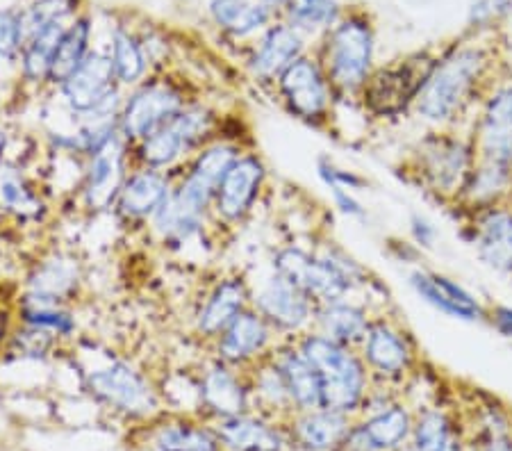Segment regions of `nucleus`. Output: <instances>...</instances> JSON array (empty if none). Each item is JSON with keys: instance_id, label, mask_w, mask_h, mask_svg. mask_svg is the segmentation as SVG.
Wrapping results in <instances>:
<instances>
[{"instance_id": "obj_45", "label": "nucleus", "mask_w": 512, "mask_h": 451, "mask_svg": "<svg viewBox=\"0 0 512 451\" xmlns=\"http://www.w3.org/2000/svg\"><path fill=\"white\" fill-rule=\"evenodd\" d=\"M328 192H330V196H333L335 208L340 210L344 217H349V219H365L367 217L365 205L360 203L355 192H349V190H328Z\"/></svg>"}, {"instance_id": "obj_31", "label": "nucleus", "mask_w": 512, "mask_h": 451, "mask_svg": "<svg viewBox=\"0 0 512 451\" xmlns=\"http://www.w3.org/2000/svg\"><path fill=\"white\" fill-rule=\"evenodd\" d=\"M371 317H374V310L367 303L355 299L326 303V306H317L312 331L321 333L324 338L337 344H344V347L358 349L362 338H365Z\"/></svg>"}, {"instance_id": "obj_22", "label": "nucleus", "mask_w": 512, "mask_h": 451, "mask_svg": "<svg viewBox=\"0 0 512 451\" xmlns=\"http://www.w3.org/2000/svg\"><path fill=\"white\" fill-rule=\"evenodd\" d=\"M119 87L110 55L92 51L76 73L57 87V92H60L64 108L71 112L73 119H78L82 114L92 112L105 96H110Z\"/></svg>"}, {"instance_id": "obj_48", "label": "nucleus", "mask_w": 512, "mask_h": 451, "mask_svg": "<svg viewBox=\"0 0 512 451\" xmlns=\"http://www.w3.org/2000/svg\"><path fill=\"white\" fill-rule=\"evenodd\" d=\"M12 319H14L12 310H10V308H3V306H0V349H3L5 344L10 342V338H12V333H14V328H12Z\"/></svg>"}, {"instance_id": "obj_3", "label": "nucleus", "mask_w": 512, "mask_h": 451, "mask_svg": "<svg viewBox=\"0 0 512 451\" xmlns=\"http://www.w3.org/2000/svg\"><path fill=\"white\" fill-rule=\"evenodd\" d=\"M271 272L301 287L317 306L351 299L358 287L369 283L367 269L333 244L321 251L283 246L271 256Z\"/></svg>"}, {"instance_id": "obj_43", "label": "nucleus", "mask_w": 512, "mask_h": 451, "mask_svg": "<svg viewBox=\"0 0 512 451\" xmlns=\"http://www.w3.org/2000/svg\"><path fill=\"white\" fill-rule=\"evenodd\" d=\"M26 44V26H23V16L0 10V57L14 60L23 51Z\"/></svg>"}, {"instance_id": "obj_44", "label": "nucleus", "mask_w": 512, "mask_h": 451, "mask_svg": "<svg viewBox=\"0 0 512 451\" xmlns=\"http://www.w3.org/2000/svg\"><path fill=\"white\" fill-rule=\"evenodd\" d=\"M512 12V0H478L472 7V14H469V21L474 26H487L499 16Z\"/></svg>"}, {"instance_id": "obj_5", "label": "nucleus", "mask_w": 512, "mask_h": 451, "mask_svg": "<svg viewBox=\"0 0 512 451\" xmlns=\"http://www.w3.org/2000/svg\"><path fill=\"white\" fill-rule=\"evenodd\" d=\"M294 342L317 369L321 381V408L351 415L365 406L371 374L358 349L337 344L317 331L303 333L294 338Z\"/></svg>"}, {"instance_id": "obj_17", "label": "nucleus", "mask_w": 512, "mask_h": 451, "mask_svg": "<svg viewBox=\"0 0 512 451\" xmlns=\"http://www.w3.org/2000/svg\"><path fill=\"white\" fill-rule=\"evenodd\" d=\"M253 306V287L244 274H226L214 281L203 294L194 313V333L198 340L210 344L219 338L235 319Z\"/></svg>"}, {"instance_id": "obj_35", "label": "nucleus", "mask_w": 512, "mask_h": 451, "mask_svg": "<svg viewBox=\"0 0 512 451\" xmlns=\"http://www.w3.org/2000/svg\"><path fill=\"white\" fill-rule=\"evenodd\" d=\"M64 30V23H51V26L39 28L26 37V44H23L21 51V73L32 85H48L53 57L57 46H60Z\"/></svg>"}, {"instance_id": "obj_33", "label": "nucleus", "mask_w": 512, "mask_h": 451, "mask_svg": "<svg viewBox=\"0 0 512 451\" xmlns=\"http://www.w3.org/2000/svg\"><path fill=\"white\" fill-rule=\"evenodd\" d=\"M16 319L23 326L39 328V331L55 335L60 342L69 340L78 333V319L73 306L39 297V294L23 292L19 308H16Z\"/></svg>"}, {"instance_id": "obj_49", "label": "nucleus", "mask_w": 512, "mask_h": 451, "mask_svg": "<svg viewBox=\"0 0 512 451\" xmlns=\"http://www.w3.org/2000/svg\"><path fill=\"white\" fill-rule=\"evenodd\" d=\"M483 451H512V442L503 436H492Z\"/></svg>"}, {"instance_id": "obj_9", "label": "nucleus", "mask_w": 512, "mask_h": 451, "mask_svg": "<svg viewBox=\"0 0 512 451\" xmlns=\"http://www.w3.org/2000/svg\"><path fill=\"white\" fill-rule=\"evenodd\" d=\"M194 101L198 98H192L185 85L167 76H151L142 80L123 96L119 117L121 139L128 146L142 142L144 137L153 135L155 130L176 119Z\"/></svg>"}, {"instance_id": "obj_11", "label": "nucleus", "mask_w": 512, "mask_h": 451, "mask_svg": "<svg viewBox=\"0 0 512 451\" xmlns=\"http://www.w3.org/2000/svg\"><path fill=\"white\" fill-rule=\"evenodd\" d=\"M358 354L365 360L371 379L403 381L417 365V349L410 333L387 313H374Z\"/></svg>"}, {"instance_id": "obj_15", "label": "nucleus", "mask_w": 512, "mask_h": 451, "mask_svg": "<svg viewBox=\"0 0 512 451\" xmlns=\"http://www.w3.org/2000/svg\"><path fill=\"white\" fill-rule=\"evenodd\" d=\"M476 160H487L512 167V85H497L478 105L472 119Z\"/></svg>"}, {"instance_id": "obj_8", "label": "nucleus", "mask_w": 512, "mask_h": 451, "mask_svg": "<svg viewBox=\"0 0 512 451\" xmlns=\"http://www.w3.org/2000/svg\"><path fill=\"white\" fill-rule=\"evenodd\" d=\"M440 60L442 57L417 53L406 60H396L387 67L374 69L358 94L362 110L376 119H394L412 110L419 92Z\"/></svg>"}, {"instance_id": "obj_27", "label": "nucleus", "mask_w": 512, "mask_h": 451, "mask_svg": "<svg viewBox=\"0 0 512 451\" xmlns=\"http://www.w3.org/2000/svg\"><path fill=\"white\" fill-rule=\"evenodd\" d=\"M82 269L80 262L71 253L57 251L51 256L41 258L32 272L28 274L26 292L39 294V297L53 299L73 306V301L80 294Z\"/></svg>"}, {"instance_id": "obj_46", "label": "nucleus", "mask_w": 512, "mask_h": 451, "mask_svg": "<svg viewBox=\"0 0 512 451\" xmlns=\"http://www.w3.org/2000/svg\"><path fill=\"white\" fill-rule=\"evenodd\" d=\"M410 235L415 244L424 246V249H431L437 240V228L433 226L431 219H426L424 215H412L410 217Z\"/></svg>"}, {"instance_id": "obj_38", "label": "nucleus", "mask_w": 512, "mask_h": 451, "mask_svg": "<svg viewBox=\"0 0 512 451\" xmlns=\"http://www.w3.org/2000/svg\"><path fill=\"white\" fill-rule=\"evenodd\" d=\"M158 451H221V442L212 426L196 422H167L153 438Z\"/></svg>"}, {"instance_id": "obj_18", "label": "nucleus", "mask_w": 512, "mask_h": 451, "mask_svg": "<svg viewBox=\"0 0 512 451\" xmlns=\"http://www.w3.org/2000/svg\"><path fill=\"white\" fill-rule=\"evenodd\" d=\"M178 169L160 171L146 167H132L123 180L121 192L114 203V215L130 226L151 224V219L158 215L176 185Z\"/></svg>"}, {"instance_id": "obj_26", "label": "nucleus", "mask_w": 512, "mask_h": 451, "mask_svg": "<svg viewBox=\"0 0 512 451\" xmlns=\"http://www.w3.org/2000/svg\"><path fill=\"white\" fill-rule=\"evenodd\" d=\"M271 360L283 374L289 397L294 401L296 413H305V410L321 408V381L317 369L312 367L308 358L301 354L296 347L294 338L280 340L274 351H271Z\"/></svg>"}, {"instance_id": "obj_42", "label": "nucleus", "mask_w": 512, "mask_h": 451, "mask_svg": "<svg viewBox=\"0 0 512 451\" xmlns=\"http://www.w3.org/2000/svg\"><path fill=\"white\" fill-rule=\"evenodd\" d=\"M317 176L321 183H324L328 190H349V192H360L367 187V180L360 174H355L351 169H344L330 158H319L317 160Z\"/></svg>"}, {"instance_id": "obj_16", "label": "nucleus", "mask_w": 512, "mask_h": 451, "mask_svg": "<svg viewBox=\"0 0 512 451\" xmlns=\"http://www.w3.org/2000/svg\"><path fill=\"white\" fill-rule=\"evenodd\" d=\"M283 340L253 306L246 308L217 340L210 344L212 358L230 367L249 369L267 358Z\"/></svg>"}, {"instance_id": "obj_23", "label": "nucleus", "mask_w": 512, "mask_h": 451, "mask_svg": "<svg viewBox=\"0 0 512 451\" xmlns=\"http://www.w3.org/2000/svg\"><path fill=\"white\" fill-rule=\"evenodd\" d=\"M408 283L421 301H426L428 306H433L444 315L460 319V322L487 319V308L483 303L449 276L428 272V269H415V272H410Z\"/></svg>"}, {"instance_id": "obj_41", "label": "nucleus", "mask_w": 512, "mask_h": 451, "mask_svg": "<svg viewBox=\"0 0 512 451\" xmlns=\"http://www.w3.org/2000/svg\"><path fill=\"white\" fill-rule=\"evenodd\" d=\"M78 0H37L30 12L23 16L26 37L39 28L51 26V23H64L69 16L76 14Z\"/></svg>"}, {"instance_id": "obj_50", "label": "nucleus", "mask_w": 512, "mask_h": 451, "mask_svg": "<svg viewBox=\"0 0 512 451\" xmlns=\"http://www.w3.org/2000/svg\"><path fill=\"white\" fill-rule=\"evenodd\" d=\"M260 3H264L267 7H271V10H274V7H283L287 0H260Z\"/></svg>"}, {"instance_id": "obj_30", "label": "nucleus", "mask_w": 512, "mask_h": 451, "mask_svg": "<svg viewBox=\"0 0 512 451\" xmlns=\"http://www.w3.org/2000/svg\"><path fill=\"white\" fill-rule=\"evenodd\" d=\"M212 429L217 433L221 449L228 451H285L289 442V436L280 426L251 413L219 420Z\"/></svg>"}, {"instance_id": "obj_32", "label": "nucleus", "mask_w": 512, "mask_h": 451, "mask_svg": "<svg viewBox=\"0 0 512 451\" xmlns=\"http://www.w3.org/2000/svg\"><path fill=\"white\" fill-rule=\"evenodd\" d=\"M0 212L21 221L41 224L48 217V205L28 176L14 162L0 158Z\"/></svg>"}, {"instance_id": "obj_37", "label": "nucleus", "mask_w": 512, "mask_h": 451, "mask_svg": "<svg viewBox=\"0 0 512 451\" xmlns=\"http://www.w3.org/2000/svg\"><path fill=\"white\" fill-rule=\"evenodd\" d=\"M107 55H110L114 76L123 89H132L148 78V57L144 46L128 30L114 28Z\"/></svg>"}, {"instance_id": "obj_6", "label": "nucleus", "mask_w": 512, "mask_h": 451, "mask_svg": "<svg viewBox=\"0 0 512 451\" xmlns=\"http://www.w3.org/2000/svg\"><path fill=\"white\" fill-rule=\"evenodd\" d=\"M221 137V117L203 101L189 103L187 108L169 121L167 126L128 146V162L132 167L173 171Z\"/></svg>"}, {"instance_id": "obj_10", "label": "nucleus", "mask_w": 512, "mask_h": 451, "mask_svg": "<svg viewBox=\"0 0 512 451\" xmlns=\"http://www.w3.org/2000/svg\"><path fill=\"white\" fill-rule=\"evenodd\" d=\"M276 94L294 119L308 123L312 128H324L333 117L337 96L315 57L301 55L276 80Z\"/></svg>"}, {"instance_id": "obj_51", "label": "nucleus", "mask_w": 512, "mask_h": 451, "mask_svg": "<svg viewBox=\"0 0 512 451\" xmlns=\"http://www.w3.org/2000/svg\"><path fill=\"white\" fill-rule=\"evenodd\" d=\"M5 144H7V135L0 130V158H3V151H5Z\"/></svg>"}, {"instance_id": "obj_13", "label": "nucleus", "mask_w": 512, "mask_h": 451, "mask_svg": "<svg viewBox=\"0 0 512 451\" xmlns=\"http://www.w3.org/2000/svg\"><path fill=\"white\" fill-rule=\"evenodd\" d=\"M269 169L262 155L246 149L226 171L214 192L212 219L224 226H239L251 217L267 185Z\"/></svg>"}, {"instance_id": "obj_29", "label": "nucleus", "mask_w": 512, "mask_h": 451, "mask_svg": "<svg viewBox=\"0 0 512 451\" xmlns=\"http://www.w3.org/2000/svg\"><path fill=\"white\" fill-rule=\"evenodd\" d=\"M349 433V415L317 408L305 410V413H294L289 442H296L303 451H337L344 449Z\"/></svg>"}, {"instance_id": "obj_39", "label": "nucleus", "mask_w": 512, "mask_h": 451, "mask_svg": "<svg viewBox=\"0 0 512 451\" xmlns=\"http://www.w3.org/2000/svg\"><path fill=\"white\" fill-rule=\"evenodd\" d=\"M412 449L415 451H462L449 415L431 408L412 424Z\"/></svg>"}, {"instance_id": "obj_34", "label": "nucleus", "mask_w": 512, "mask_h": 451, "mask_svg": "<svg viewBox=\"0 0 512 451\" xmlns=\"http://www.w3.org/2000/svg\"><path fill=\"white\" fill-rule=\"evenodd\" d=\"M92 53V21L89 16H78L71 26H66L64 35L57 46L51 76H48V85L60 87L69 80L82 62L87 60V55Z\"/></svg>"}, {"instance_id": "obj_24", "label": "nucleus", "mask_w": 512, "mask_h": 451, "mask_svg": "<svg viewBox=\"0 0 512 451\" xmlns=\"http://www.w3.org/2000/svg\"><path fill=\"white\" fill-rule=\"evenodd\" d=\"M412 417L403 406L387 404L365 422L351 426L344 449L349 451H394L412 436Z\"/></svg>"}, {"instance_id": "obj_36", "label": "nucleus", "mask_w": 512, "mask_h": 451, "mask_svg": "<svg viewBox=\"0 0 512 451\" xmlns=\"http://www.w3.org/2000/svg\"><path fill=\"white\" fill-rule=\"evenodd\" d=\"M210 14L233 37H249L271 21V7L253 0H210Z\"/></svg>"}, {"instance_id": "obj_47", "label": "nucleus", "mask_w": 512, "mask_h": 451, "mask_svg": "<svg viewBox=\"0 0 512 451\" xmlns=\"http://www.w3.org/2000/svg\"><path fill=\"white\" fill-rule=\"evenodd\" d=\"M487 322H490L494 331L501 333L503 338L512 340V308L510 306H492L487 310Z\"/></svg>"}, {"instance_id": "obj_2", "label": "nucleus", "mask_w": 512, "mask_h": 451, "mask_svg": "<svg viewBox=\"0 0 512 451\" xmlns=\"http://www.w3.org/2000/svg\"><path fill=\"white\" fill-rule=\"evenodd\" d=\"M490 53L481 46L453 48L437 62L412 110L433 128H458L472 110L490 94Z\"/></svg>"}, {"instance_id": "obj_14", "label": "nucleus", "mask_w": 512, "mask_h": 451, "mask_svg": "<svg viewBox=\"0 0 512 451\" xmlns=\"http://www.w3.org/2000/svg\"><path fill=\"white\" fill-rule=\"evenodd\" d=\"M253 308L283 340L312 331L317 315V303L301 287L274 272L253 290Z\"/></svg>"}, {"instance_id": "obj_12", "label": "nucleus", "mask_w": 512, "mask_h": 451, "mask_svg": "<svg viewBox=\"0 0 512 451\" xmlns=\"http://www.w3.org/2000/svg\"><path fill=\"white\" fill-rule=\"evenodd\" d=\"M85 388L101 404L123 415L148 417L160 406L158 392L151 381L126 360H114L110 365L92 369L85 376Z\"/></svg>"}, {"instance_id": "obj_28", "label": "nucleus", "mask_w": 512, "mask_h": 451, "mask_svg": "<svg viewBox=\"0 0 512 451\" xmlns=\"http://www.w3.org/2000/svg\"><path fill=\"white\" fill-rule=\"evenodd\" d=\"M506 203H512V167L476 160L472 176H469L465 190H462L453 210H458L465 217L472 215V212Z\"/></svg>"}, {"instance_id": "obj_1", "label": "nucleus", "mask_w": 512, "mask_h": 451, "mask_svg": "<svg viewBox=\"0 0 512 451\" xmlns=\"http://www.w3.org/2000/svg\"><path fill=\"white\" fill-rule=\"evenodd\" d=\"M244 151L237 139L221 135L178 169L171 196L148 224L162 244L180 246L203 233L212 217L214 192Z\"/></svg>"}, {"instance_id": "obj_21", "label": "nucleus", "mask_w": 512, "mask_h": 451, "mask_svg": "<svg viewBox=\"0 0 512 451\" xmlns=\"http://www.w3.org/2000/svg\"><path fill=\"white\" fill-rule=\"evenodd\" d=\"M198 397H201V406L217 420L249 413L251 388L246 369L230 367L212 358V363L203 369L198 379Z\"/></svg>"}, {"instance_id": "obj_4", "label": "nucleus", "mask_w": 512, "mask_h": 451, "mask_svg": "<svg viewBox=\"0 0 512 451\" xmlns=\"http://www.w3.org/2000/svg\"><path fill=\"white\" fill-rule=\"evenodd\" d=\"M474 164L472 135H462L458 128H435L412 151L410 176L421 190L453 208L472 176Z\"/></svg>"}, {"instance_id": "obj_40", "label": "nucleus", "mask_w": 512, "mask_h": 451, "mask_svg": "<svg viewBox=\"0 0 512 451\" xmlns=\"http://www.w3.org/2000/svg\"><path fill=\"white\" fill-rule=\"evenodd\" d=\"M283 7L287 14V26L299 32L330 30L340 21L337 0H287Z\"/></svg>"}, {"instance_id": "obj_7", "label": "nucleus", "mask_w": 512, "mask_h": 451, "mask_svg": "<svg viewBox=\"0 0 512 451\" xmlns=\"http://www.w3.org/2000/svg\"><path fill=\"white\" fill-rule=\"evenodd\" d=\"M321 69L337 98H358L374 71V32L367 19L349 16L328 30Z\"/></svg>"}, {"instance_id": "obj_25", "label": "nucleus", "mask_w": 512, "mask_h": 451, "mask_svg": "<svg viewBox=\"0 0 512 451\" xmlns=\"http://www.w3.org/2000/svg\"><path fill=\"white\" fill-rule=\"evenodd\" d=\"M303 48L305 44L299 30L287 26V23L271 26L251 55V76L260 82L276 85V80L303 55Z\"/></svg>"}, {"instance_id": "obj_19", "label": "nucleus", "mask_w": 512, "mask_h": 451, "mask_svg": "<svg viewBox=\"0 0 512 451\" xmlns=\"http://www.w3.org/2000/svg\"><path fill=\"white\" fill-rule=\"evenodd\" d=\"M467 240L492 272L512 276V203L465 215Z\"/></svg>"}, {"instance_id": "obj_20", "label": "nucleus", "mask_w": 512, "mask_h": 451, "mask_svg": "<svg viewBox=\"0 0 512 451\" xmlns=\"http://www.w3.org/2000/svg\"><path fill=\"white\" fill-rule=\"evenodd\" d=\"M128 171L130 162L126 142L114 144L112 149L85 160V169H82V180L78 187L82 205L92 215H101V212L112 210Z\"/></svg>"}]
</instances>
